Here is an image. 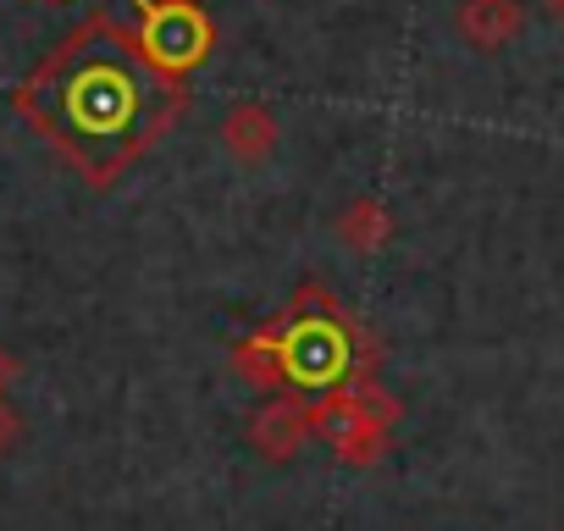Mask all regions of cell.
I'll use <instances>...</instances> for the list:
<instances>
[{
    "label": "cell",
    "mask_w": 564,
    "mask_h": 531,
    "mask_svg": "<svg viewBox=\"0 0 564 531\" xmlns=\"http://www.w3.org/2000/svg\"><path fill=\"white\" fill-rule=\"evenodd\" d=\"M338 227H344V243H355V249H377V243H388V210H382L377 199L349 205Z\"/></svg>",
    "instance_id": "6"
},
{
    "label": "cell",
    "mask_w": 564,
    "mask_h": 531,
    "mask_svg": "<svg viewBox=\"0 0 564 531\" xmlns=\"http://www.w3.org/2000/svg\"><path fill=\"white\" fill-rule=\"evenodd\" d=\"M547 7H553V18H558V23H564V0H547Z\"/></svg>",
    "instance_id": "10"
},
{
    "label": "cell",
    "mask_w": 564,
    "mask_h": 531,
    "mask_svg": "<svg viewBox=\"0 0 564 531\" xmlns=\"http://www.w3.org/2000/svg\"><path fill=\"white\" fill-rule=\"evenodd\" d=\"M7 377H12V355L0 349V388H7Z\"/></svg>",
    "instance_id": "9"
},
{
    "label": "cell",
    "mask_w": 564,
    "mask_h": 531,
    "mask_svg": "<svg viewBox=\"0 0 564 531\" xmlns=\"http://www.w3.org/2000/svg\"><path fill=\"white\" fill-rule=\"evenodd\" d=\"M459 34L476 51H498L520 34V0H465L459 7Z\"/></svg>",
    "instance_id": "5"
},
{
    "label": "cell",
    "mask_w": 564,
    "mask_h": 531,
    "mask_svg": "<svg viewBox=\"0 0 564 531\" xmlns=\"http://www.w3.org/2000/svg\"><path fill=\"white\" fill-rule=\"evenodd\" d=\"M289 360H294L300 377H327V371H338V338L322 333V327H316V338L300 333V344L289 349Z\"/></svg>",
    "instance_id": "7"
},
{
    "label": "cell",
    "mask_w": 564,
    "mask_h": 531,
    "mask_svg": "<svg viewBox=\"0 0 564 531\" xmlns=\"http://www.w3.org/2000/svg\"><path fill=\"white\" fill-rule=\"evenodd\" d=\"M305 432H311V410H305L300 399H271V404L254 415V426H249V437H254V448H260L265 459H289V454L305 443Z\"/></svg>",
    "instance_id": "3"
},
{
    "label": "cell",
    "mask_w": 564,
    "mask_h": 531,
    "mask_svg": "<svg viewBox=\"0 0 564 531\" xmlns=\"http://www.w3.org/2000/svg\"><path fill=\"white\" fill-rule=\"evenodd\" d=\"M18 437H23V421H18V410H12L7 399H0V454H7Z\"/></svg>",
    "instance_id": "8"
},
{
    "label": "cell",
    "mask_w": 564,
    "mask_h": 531,
    "mask_svg": "<svg viewBox=\"0 0 564 531\" xmlns=\"http://www.w3.org/2000/svg\"><path fill=\"white\" fill-rule=\"evenodd\" d=\"M133 34L150 51V62H161L166 73L194 67L205 56V45H210V23L188 7V0H150Z\"/></svg>",
    "instance_id": "2"
},
{
    "label": "cell",
    "mask_w": 564,
    "mask_h": 531,
    "mask_svg": "<svg viewBox=\"0 0 564 531\" xmlns=\"http://www.w3.org/2000/svg\"><path fill=\"white\" fill-rule=\"evenodd\" d=\"M221 144H227V155L243 161V166L265 161V155L276 150V122H271V111H265V106H232L227 122H221Z\"/></svg>",
    "instance_id": "4"
},
{
    "label": "cell",
    "mask_w": 564,
    "mask_h": 531,
    "mask_svg": "<svg viewBox=\"0 0 564 531\" xmlns=\"http://www.w3.org/2000/svg\"><path fill=\"white\" fill-rule=\"evenodd\" d=\"M183 106L177 73L150 62L139 34L89 23L23 89V111L95 177H117Z\"/></svg>",
    "instance_id": "1"
}]
</instances>
